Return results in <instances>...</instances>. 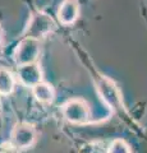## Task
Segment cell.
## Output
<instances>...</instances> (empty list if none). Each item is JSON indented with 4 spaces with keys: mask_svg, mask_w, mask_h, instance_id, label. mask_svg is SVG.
I'll list each match as a JSON object with an SVG mask.
<instances>
[{
    "mask_svg": "<svg viewBox=\"0 0 147 153\" xmlns=\"http://www.w3.org/2000/svg\"><path fill=\"white\" fill-rule=\"evenodd\" d=\"M36 129L26 123L17 124L10 133V143L17 149H27L36 142Z\"/></svg>",
    "mask_w": 147,
    "mask_h": 153,
    "instance_id": "cell-4",
    "label": "cell"
},
{
    "mask_svg": "<svg viewBox=\"0 0 147 153\" xmlns=\"http://www.w3.org/2000/svg\"><path fill=\"white\" fill-rule=\"evenodd\" d=\"M16 87V78L9 69L0 66V96L10 94Z\"/></svg>",
    "mask_w": 147,
    "mask_h": 153,
    "instance_id": "cell-8",
    "label": "cell"
},
{
    "mask_svg": "<svg viewBox=\"0 0 147 153\" xmlns=\"http://www.w3.org/2000/svg\"><path fill=\"white\" fill-rule=\"evenodd\" d=\"M107 153H132V151H131V147L127 144L125 140L114 139L111 142L110 147H109Z\"/></svg>",
    "mask_w": 147,
    "mask_h": 153,
    "instance_id": "cell-10",
    "label": "cell"
},
{
    "mask_svg": "<svg viewBox=\"0 0 147 153\" xmlns=\"http://www.w3.org/2000/svg\"><path fill=\"white\" fill-rule=\"evenodd\" d=\"M100 91H102V96L106 101L113 105V106H118L120 103V97H119V92H118L116 87L110 82L109 79L102 78L101 80V85H100Z\"/></svg>",
    "mask_w": 147,
    "mask_h": 153,
    "instance_id": "cell-9",
    "label": "cell"
},
{
    "mask_svg": "<svg viewBox=\"0 0 147 153\" xmlns=\"http://www.w3.org/2000/svg\"><path fill=\"white\" fill-rule=\"evenodd\" d=\"M41 52V42L40 40L30 37H23L22 41L17 45L13 54L14 63L18 66L36 63Z\"/></svg>",
    "mask_w": 147,
    "mask_h": 153,
    "instance_id": "cell-2",
    "label": "cell"
},
{
    "mask_svg": "<svg viewBox=\"0 0 147 153\" xmlns=\"http://www.w3.org/2000/svg\"><path fill=\"white\" fill-rule=\"evenodd\" d=\"M55 30V22L45 12H36L31 16L28 25L25 28L23 37H30L35 40H41L49 36Z\"/></svg>",
    "mask_w": 147,
    "mask_h": 153,
    "instance_id": "cell-1",
    "label": "cell"
},
{
    "mask_svg": "<svg viewBox=\"0 0 147 153\" xmlns=\"http://www.w3.org/2000/svg\"><path fill=\"white\" fill-rule=\"evenodd\" d=\"M32 91V94H34V97L39 101L40 103H51L54 101L55 98V91H54V87L49 83L46 82H40L37 83L36 85L31 88Z\"/></svg>",
    "mask_w": 147,
    "mask_h": 153,
    "instance_id": "cell-7",
    "label": "cell"
},
{
    "mask_svg": "<svg viewBox=\"0 0 147 153\" xmlns=\"http://www.w3.org/2000/svg\"><path fill=\"white\" fill-rule=\"evenodd\" d=\"M58 21L63 26H70L79 17V3L78 0H63L58 9Z\"/></svg>",
    "mask_w": 147,
    "mask_h": 153,
    "instance_id": "cell-6",
    "label": "cell"
},
{
    "mask_svg": "<svg viewBox=\"0 0 147 153\" xmlns=\"http://www.w3.org/2000/svg\"><path fill=\"white\" fill-rule=\"evenodd\" d=\"M61 114L72 124H86L91 119V110L83 98H70L61 106Z\"/></svg>",
    "mask_w": 147,
    "mask_h": 153,
    "instance_id": "cell-3",
    "label": "cell"
},
{
    "mask_svg": "<svg viewBox=\"0 0 147 153\" xmlns=\"http://www.w3.org/2000/svg\"><path fill=\"white\" fill-rule=\"evenodd\" d=\"M3 50V33H1V27H0V52Z\"/></svg>",
    "mask_w": 147,
    "mask_h": 153,
    "instance_id": "cell-11",
    "label": "cell"
},
{
    "mask_svg": "<svg viewBox=\"0 0 147 153\" xmlns=\"http://www.w3.org/2000/svg\"><path fill=\"white\" fill-rule=\"evenodd\" d=\"M17 75L19 82L26 87H34L37 83L42 82V70L37 63L21 65L17 69Z\"/></svg>",
    "mask_w": 147,
    "mask_h": 153,
    "instance_id": "cell-5",
    "label": "cell"
}]
</instances>
